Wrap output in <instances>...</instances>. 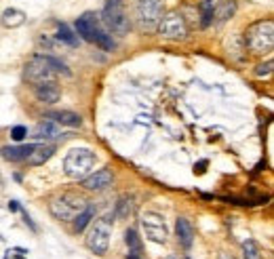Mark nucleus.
Listing matches in <instances>:
<instances>
[{
  "instance_id": "obj_29",
  "label": "nucleus",
  "mask_w": 274,
  "mask_h": 259,
  "mask_svg": "<svg viewBox=\"0 0 274 259\" xmlns=\"http://www.w3.org/2000/svg\"><path fill=\"white\" fill-rule=\"evenodd\" d=\"M9 209H11V211H17V209H19V207H17V202H11Z\"/></svg>"
},
{
  "instance_id": "obj_8",
  "label": "nucleus",
  "mask_w": 274,
  "mask_h": 259,
  "mask_svg": "<svg viewBox=\"0 0 274 259\" xmlns=\"http://www.w3.org/2000/svg\"><path fill=\"white\" fill-rule=\"evenodd\" d=\"M110 234H112V217H103V219L93 221L89 234H87V247L93 251L95 255H105L110 247Z\"/></svg>"
},
{
  "instance_id": "obj_19",
  "label": "nucleus",
  "mask_w": 274,
  "mask_h": 259,
  "mask_svg": "<svg viewBox=\"0 0 274 259\" xmlns=\"http://www.w3.org/2000/svg\"><path fill=\"white\" fill-rule=\"evenodd\" d=\"M234 11H236V2H234V0H222V2L217 4L215 13H213V22L215 24L228 22V19H232V15H234Z\"/></svg>"
},
{
  "instance_id": "obj_2",
  "label": "nucleus",
  "mask_w": 274,
  "mask_h": 259,
  "mask_svg": "<svg viewBox=\"0 0 274 259\" xmlns=\"http://www.w3.org/2000/svg\"><path fill=\"white\" fill-rule=\"evenodd\" d=\"M55 74L70 76V70L61 59L51 57V55H34L25 64V78L32 85L45 82V80H55Z\"/></svg>"
},
{
  "instance_id": "obj_12",
  "label": "nucleus",
  "mask_w": 274,
  "mask_h": 259,
  "mask_svg": "<svg viewBox=\"0 0 274 259\" xmlns=\"http://www.w3.org/2000/svg\"><path fill=\"white\" fill-rule=\"evenodd\" d=\"M34 97H36L40 103H49V106H53V103L59 101L61 91H59V87H57V82L55 80H45V82H36V85H34Z\"/></svg>"
},
{
  "instance_id": "obj_10",
  "label": "nucleus",
  "mask_w": 274,
  "mask_h": 259,
  "mask_svg": "<svg viewBox=\"0 0 274 259\" xmlns=\"http://www.w3.org/2000/svg\"><path fill=\"white\" fill-rule=\"evenodd\" d=\"M142 228H144V234L150 238L152 242H167V236H169L167 223L158 213H152V211L144 213L142 215Z\"/></svg>"
},
{
  "instance_id": "obj_7",
  "label": "nucleus",
  "mask_w": 274,
  "mask_h": 259,
  "mask_svg": "<svg viewBox=\"0 0 274 259\" xmlns=\"http://www.w3.org/2000/svg\"><path fill=\"white\" fill-rule=\"evenodd\" d=\"M87 205L89 202L84 198H80L78 194L66 192L61 196L51 198V202H49V211H51V215L55 217V219H59V221H72Z\"/></svg>"
},
{
  "instance_id": "obj_14",
  "label": "nucleus",
  "mask_w": 274,
  "mask_h": 259,
  "mask_svg": "<svg viewBox=\"0 0 274 259\" xmlns=\"http://www.w3.org/2000/svg\"><path fill=\"white\" fill-rule=\"evenodd\" d=\"M175 232H177V242L181 244L184 249H190L194 242V228L186 217H177L175 221Z\"/></svg>"
},
{
  "instance_id": "obj_4",
  "label": "nucleus",
  "mask_w": 274,
  "mask_h": 259,
  "mask_svg": "<svg viewBox=\"0 0 274 259\" xmlns=\"http://www.w3.org/2000/svg\"><path fill=\"white\" fill-rule=\"evenodd\" d=\"M97 163V154L91 148H72L63 160V171L72 179H84L93 173V166Z\"/></svg>"
},
{
  "instance_id": "obj_23",
  "label": "nucleus",
  "mask_w": 274,
  "mask_h": 259,
  "mask_svg": "<svg viewBox=\"0 0 274 259\" xmlns=\"http://www.w3.org/2000/svg\"><path fill=\"white\" fill-rule=\"evenodd\" d=\"M125 240H126V244H129V253L142 255V240H139V236L133 228H129L125 232Z\"/></svg>"
},
{
  "instance_id": "obj_30",
  "label": "nucleus",
  "mask_w": 274,
  "mask_h": 259,
  "mask_svg": "<svg viewBox=\"0 0 274 259\" xmlns=\"http://www.w3.org/2000/svg\"><path fill=\"white\" fill-rule=\"evenodd\" d=\"M220 259H234V257H230V255H226V253H224V255H220Z\"/></svg>"
},
{
  "instance_id": "obj_5",
  "label": "nucleus",
  "mask_w": 274,
  "mask_h": 259,
  "mask_svg": "<svg viewBox=\"0 0 274 259\" xmlns=\"http://www.w3.org/2000/svg\"><path fill=\"white\" fill-rule=\"evenodd\" d=\"M165 0H137L135 2V24L137 30L144 34L156 32V27L163 19Z\"/></svg>"
},
{
  "instance_id": "obj_22",
  "label": "nucleus",
  "mask_w": 274,
  "mask_h": 259,
  "mask_svg": "<svg viewBox=\"0 0 274 259\" xmlns=\"http://www.w3.org/2000/svg\"><path fill=\"white\" fill-rule=\"evenodd\" d=\"M57 40H59V43H63V45H68V47H78V43H80L78 34L72 32V30H70V25L61 24V22L57 24Z\"/></svg>"
},
{
  "instance_id": "obj_26",
  "label": "nucleus",
  "mask_w": 274,
  "mask_h": 259,
  "mask_svg": "<svg viewBox=\"0 0 274 259\" xmlns=\"http://www.w3.org/2000/svg\"><path fill=\"white\" fill-rule=\"evenodd\" d=\"M255 76L257 78H270L272 76V59H268L266 64H259L255 68Z\"/></svg>"
},
{
  "instance_id": "obj_6",
  "label": "nucleus",
  "mask_w": 274,
  "mask_h": 259,
  "mask_svg": "<svg viewBox=\"0 0 274 259\" xmlns=\"http://www.w3.org/2000/svg\"><path fill=\"white\" fill-rule=\"evenodd\" d=\"M101 22L108 27V32L116 34V36H126L131 30V22L126 17L123 0H105L101 11Z\"/></svg>"
},
{
  "instance_id": "obj_13",
  "label": "nucleus",
  "mask_w": 274,
  "mask_h": 259,
  "mask_svg": "<svg viewBox=\"0 0 274 259\" xmlns=\"http://www.w3.org/2000/svg\"><path fill=\"white\" fill-rule=\"evenodd\" d=\"M53 154H55L53 145H49V143H34V148L30 152V156L25 158V163L30 166H40V165H45L47 160L53 156Z\"/></svg>"
},
{
  "instance_id": "obj_28",
  "label": "nucleus",
  "mask_w": 274,
  "mask_h": 259,
  "mask_svg": "<svg viewBox=\"0 0 274 259\" xmlns=\"http://www.w3.org/2000/svg\"><path fill=\"white\" fill-rule=\"evenodd\" d=\"M126 259H142V255H135V253H129V255H126Z\"/></svg>"
},
{
  "instance_id": "obj_17",
  "label": "nucleus",
  "mask_w": 274,
  "mask_h": 259,
  "mask_svg": "<svg viewBox=\"0 0 274 259\" xmlns=\"http://www.w3.org/2000/svg\"><path fill=\"white\" fill-rule=\"evenodd\" d=\"M34 137L49 141V139H57V137H61V131H59V127H57V124H55L53 120H42V122L36 124V129H34Z\"/></svg>"
},
{
  "instance_id": "obj_1",
  "label": "nucleus",
  "mask_w": 274,
  "mask_h": 259,
  "mask_svg": "<svg viewBox=\"0 0 274 259\" xmlns=\"http://www.w3.org/2000/svg\"><path fill=\"white\" fill-rule=\"evenodd\" d=\"M76 34L78 38L87 40V43H93L101 48V51H114L116 48V40L112 38V34L108 30H103L100 19H97L95 13H84L76 19Z\"/></svg>"
},
{
  "instance_id": "obj_24",
  "label": "nucleus",
  "mask_w": 274,
  "mask_h": 259,
  "mask_svg": "<svg viewBox=\"0 0 274 259\" xmlns=\"http://www.w3.org/2000/svg\"><path fill=\"white\" fill-rule=\"evenodd\" d=\"M133 211H135V202H133L131 198H121L116 205V215L118 217H129L133 215Z\"/></svg>"
},
{
  "instance_id": "obj_16",
  "label": "nucleus",
  "mask_w": 274,
  "mask_h": 259,
  "mask_svg": "<svg viewBox=\"0 0 274 259\" xmlns=\"http://www.w3.org/2000/svg\"><path fill=\"white\" fill-rule=\"evenodd\" d=\"M49 118H53L55 122H59L61 127H80L82 124V116L76 114L72 110H59V112H53V114H49Z\"/></svg>"
},
{
  "instance_id": "obj_11",
  "label": "nucleus",
  "mask_w": 274,
  "mask_h": 259,
  "mask_svg": "<svg viewBox=\"0 0 274 259\" xmlns=\"http://www.w3.org/2000/svg\"><path fill=\"white\" fill-rule=\"evenodd\" d=\"M112 181H114V175H112L110 169H100L95 173L87 175V177L82 179V188L87 192H103L108 190V188L112 186Z\"/></svg>"
},
{
  "instance_id": "obj_3",
  "label": "nucleus",
  "mask_w": 274,
  "mask_h": 259,
  "mask_svg": "<svg viewBox=\"0 0 274 259\" xmlns=\"http://www.w3.org/2000/svg\"><path fill=\"white\" fill-rule=\"evenodd\" d=\"M245 47L255 55L270 53L274 47V22L272 19H259L251 24L245 32Z\"/></svg>"
},
{
  "instance_id": "obj_27",
  "label": "nucleus",
  "mask_w": 274,
  "mask_h": 259,
  "mask_svg": "<svg viewBox=\"0 0 274 259\" xmlns=\"http://www.w3.org/2000/svg\"><path fill=\"white\" fill-rule=\"evenodd\" d=\"M11 137H13V141H24V139L27 137V129L24 127V124H17V127L11 129Z\"/></svg>"
},
{
  "instance_id": "obj_21",
  "label": "nucleus",
  "mask_w": 274,
  "mask_h": 259,
  "mask_svg": "<svg viewBox=\"0 0 274 259\" xmlns=\"http://www.w3.org/2000/svg\"><path fill=\"white\" fill-rule=\"evenodd\" d=\"M0 22H2L4 27H19L25 22V13L19 9H6L2 13V17H0Z\"/></svg>"
},
{
  "instance_id": "obj_20",
  "label": "nucleus",
  "mask_w": 274,
  "mask_h": 259,
  "mask_svg": "<svg viewBox=\"0 0 274 259\" xmlns=\"http://www.w3.org/2000/svg\"><path fill=\"white\" fill-rule=\"evenodd\" d=\"M222 0H202V2L199 4L200 9V25L202 27H209L211 24H213V13L217 9V4H220Z\"/></svg>"
},
{
  "instance_id": "obj_9",
  "label": "nucleus",
  "mask_w": 274,
  "mask_h": 259,
  "mask_svg": "<svg viewBox=\"0 0 274 259\" xmlns=\"http://www.w3.org/2000/svg\"><path fill=\"white\" fill-rule=\"evenodd\" d=\"M156 30L165 40H186L188 36V24L184 15L177 11H171L167 15H163Z\"/></svg>"
},
{
  "instance_id": "obj_15",
  "label": "nucleus",
  "mask_w": 274,
  "mask_h": 259,
  "mask_svg": "<svg viewBox=\"0 0 274 259\" xmlns=\"http://www.w3.org/2000/svg\"><path fill=\"white\" fill-rule=\"evenodd\" d=\"M34 148V143L27 145H4L0 154H2L4 160H11V163H25V158L30 156V152Z\"/></svg>"
},
{
  "instance_id": "obj_18",
  "label": "nucleus",
  "mask_w": 274,
  "mask_h": 259,
  "mask_svg": "<svg viewBox=\"0 0 274 259\" xmlns=\"http://www.w3.org/2000/svg\"><path fill=\"white\" fill-rule=\"evenodd\" d=\"M93 217H95V207H93V205H87V207H84L82 211L72 219V221H74V232H76V234L84 232L89 223L93 221Z\"/></svg>"
},
{
  "instance_id": "obj_25",
  "label": "nucleus",
  "mask_w": 274,
  "mask_h": 259,
  "mask_svg": "<svg viewBox=\"0 0 274 259\" xmlns=\"http://www.w3.org/2000/svg\"><path fill=\"white\" fill-rule=\"evenodd\" d=\"M245 259H262V253H259V249H257V244L253 242V240H247L245 242Z\"/></svg>"
}]
</instances>
